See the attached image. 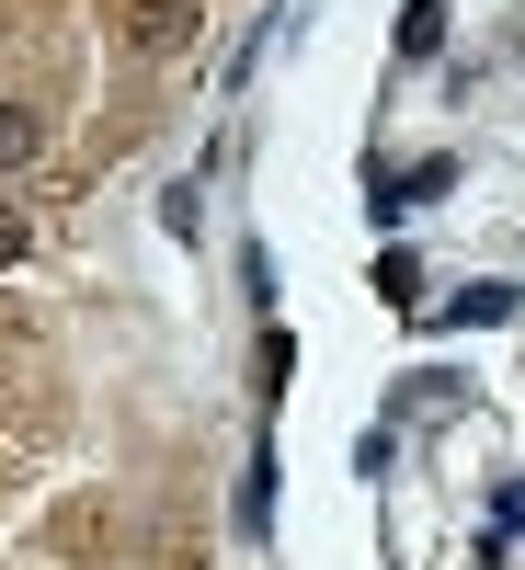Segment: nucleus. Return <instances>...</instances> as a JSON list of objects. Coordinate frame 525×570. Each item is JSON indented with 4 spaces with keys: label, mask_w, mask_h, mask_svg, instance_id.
Instances as JSON below:
<instances>
[{
    "label": "nucleus",
    "mask_w": 525,
    "mask_h": 570,
    "mask_svg": "<svg viewBox=\"0 0 525 570\" xmlns=\"http://www.w3.org/2000/svg\"><path fill=\"white\" fill-rule=\"evenodd\" d=\"M435 35H446V0H411L400 12V58H435Z\"/></svg>",
    "instance_id": "nucleus-1"
},
{
    "label": "nucleus",
    "mask_w": 525,
    "mask_h": 570,
    "mask_svg": "<svg viewBox=\"0 0 525 570\" xmlns=\"http://www.w3.org/2000/svg\"><path fill=\"white\" fill-rule=\"evenodd\" d=\"M12 252H23V217H0V263H12Z\"/></svg>",
    "instance_id": "nucleus-3"
},
{
    "label": "nucleus",
    "mask_w": 525,
    "mask_h": 570,
    "mask_svg": "<svg viewBox=\"0 0 525 570\" xmlns=\"http://www.w3.org/2000/svg\"><path fill=\"white\" fill-rule=\"evenodd\" d=\"M12 160H35V115H23V104H0V171H12Z\"/></svg>",
    "instance_id": "nucleus-2"
}]
</instances>
